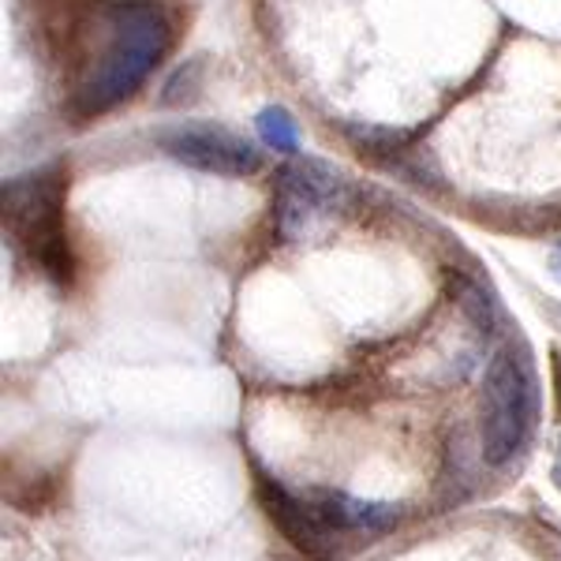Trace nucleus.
I'll return each instance as SVG.
<instances>
[{"label": "nucleus", "instance_id": "f03ea898", "mask_svg": "<svg viewBox=\"0 0 561 561\" xmlns=\"http://www.w3.org/2000/svg\"><path fill=\"white\" fill-rule=\"evenodd\" d=\"M255 494L266 520L307 561H337L356 542H370L401 524V505L364 502L345 491H288L280 479L259 472Z\"/></svg>", "mask_w": 561, "mask_h": 561}, {"label": "nucleus", "instance_id": "7ed1b4c3", "mask_svg": "<svg viewBox=\"0 0 561 561\" xmlns=\"http://www.w3.org/2000/svg\"><path fill=\"white\" fill-rule=\"evenodd\" d=\"M539 423V375L524 341L494 352L479 393V449L486 468L513 465L528 449Z\"/></svg>", "mask_w": 561, "mask_h": 561}, {"label": "nucleus", "instance_id": "f257e3e1", "mask_svg": "<svg viewBox=\"0 0 561 561\" xmlns=\"http://www.w3.org/2000/svg\"><path fill=\"white\" fill-rule=\"evenodd\" d=\"M173 45V23L150 0H102L79 23L71 49L68 108L102 116L139 90Z\"/></svg>", "mask_w": 561, "mask_h": 561}, {"label": "nucleus", "instance_id": "6e6552de", "mask_svg": "<svg viewBox=\"0 0 561 561\" xmlns=\"http://www.w3.org/2000/svg\"><path fill=\"white\" fill-rule=\"evenodd\" d=\"M554 401L561 409V348H554Z\"/></svg>", "mask_w": 561, "mask_h": 561}, {"label": "nucleus", "instance_id": "20e7f679", "mask_svg": "<svg viewBox=\"0 0 561 561\" xmlns=\"http://www.w3.org/2000/svg\"><path fill=\"white\" fill-rule=\"evenodd\" d=\"M68 173L60 165L4 180V232L49 280L68 285L76 274L65 221Z\"/></svg>", "mask_w": 561, "mask_h": 561}, {"label": "nucleus", "instance_id": "39448f33", "mask_svg": "<svg viewBox=\"0 0 561 561\" xmlns=\"http://www.w3.org/2000/svg\"><path fill=\"white\" fill-rule=\"evenodd\" d=\"M352 206V184L345 173L322 158H296L277 173L274 184V229L280 240L300 243L319 237Z\"/></svg>", "mask_w": 561, "mask_h": 561}, {"label": "nucleus", "instance_id": "423d86ee", "mask_svg": "<svg viewBox=\"0 0 561 561\" xmlns=\"http://www.w3.org/2000/svg\"><path fill=\"white\" fill-rule=\"evenodd\" d=\"M158 147L180 165L210 176H255L262 169V150L251 147L243 135L217 128V124H173L161 128Z\"/></svg>", "mask_w": 561, "mask_h": 561}, {"label": "nucleus", "instance_id": "0eeeda50", "mask_svg": "<svg viewBox=\"0 0 561 561\" xmlns=\"http://www.w3.org/2000/svg\"><path fill=\"white\" fill-rule=\"evenodd\" d=\"M255 128L262 135L270 150H280V153H296L300 150V128H296L293 113L280 105H266L262 113L255 116Z\"/></svg>", "mask_w": 561, "mask_h": 561}, {"label": "nucleus", "instance_id": "1a4fd4ad", "mask_svg": "<svg viewBox=\"0 0 561 561\" xmlns=\"http://www.w3.org/2000/svg\"><path fill=\"white\" fill-rule=\"evenodd\" d=\"M550 479H554V486L561 491V442H558V460H554V472H550Z\"/></svg>", "mask_w": 561, "mask_h": 561}]
</instances>
